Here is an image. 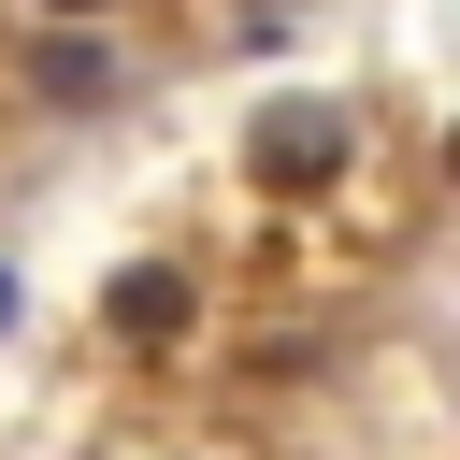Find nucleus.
Returning <instances> with one entry per match:
<instances>
[{
	"label": "nucleus",
	"mask_w": 460,
	"mask_h": 460,
	"mask_svg": "<svg viewBox=\"0 0 460 460\" xmlns=\"http://www.w3.org/2000/svg\"><path fill=\"white\" fill-rule=\"evenodd\" d=\"M259 172H273V187H316V172H345V115H316V101H288V115L259 129Z\"/></svg>",
	"instance_id": "f257e3e1"
},
{
	"label": "nucleus",
	"mask_w": 460,
	"mask_h": 460,
	"mask_svg": "<svg viewBox=\"0 0 460 460\" xmlns=\"http://www.w3.org/2000/svg\"><path fill=\"white\" fill-rule=\"evenodd\" d=\"M101 331L172 345V331H187V273H158V259H144V273H115V288H101Z\"/></svg>",
	"instance_id": "f03ea898"
},
{
	"label": "nucleus",
	"mask_w": 460,
	"mask_h": 460,
	"mask_svg": "<svg viewBox=\"0 0 460 460\" xmlns=\"http://www.w3.org/2000/svg\"><path fill=\"white\" fill-rule=\"evenodd\" d=\"M29 14H115V0H29Z\"/></svg>",
	"instance_id": "7ed1b4c3"
},
{
	"label": "nucleus",
	"mask_w": 460,
	"mask_h": 460,
	"mask_svg": "<svg viewBox=\"0 0 460 460\" xmlns=\"http://www.w3.org/2000/svg\"><path fill=\"white\" fill-rule=\"evenodd\" d=\"M0 316H14V273H0Z\"/></svg>",
	"instance_id": "20e7f679"
}]
</instances>
